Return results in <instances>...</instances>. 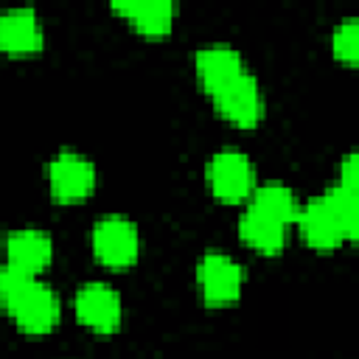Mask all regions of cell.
<instances>
[{"label":"cell","instance_id":"1","mask_svg":"<svg viewBox=\"0 0 359 359\" xmlns=\"http://www.w3.org/2000/svg\"><path fill=\"white\" fill-rule=\"evenodd\" d=\"M0 300L8 317L25 334H48L62 314L56 292L39 280V275L17 272L8 266L0 269Z\"/></svg>","mask_w":359,"mask_h":359},{"label":"cell","instance_id":"2","mask_svg":"<svg viewBox=\"0 0 359 359\" xmlns=\"http://www.w3.org/2000/svg\"><path fill=\"white\" fill-rule=\"evenodd\" d=\"M90 247H93V255L104 266L123 269L137 261L140 236H137V227L132 219H126L121 213H107L93 224Z\"/></svg>","mask_w":359,"mask_h":359},{"label":"cell","instance_id":"3","mask_svg":"<svg viewBox=\"0 0 359 359\" xmlns=\"http://www.w3.org/2000/svg\"><path fill=\"white\" fill-rule=\"evenodd\" d=\"M205 180L216 199L241 202L255 191V165L241 149H219L205 165Z\"/></svg>","mask_w":359,"mask_h":359},{"label":"cell","instance_id":"4","mask_svg":"<svg viewBox=\"0 0 359 359\" xmlns=\"http://www.w3.org/2000/svg\"><path fill=\"white\" fill-rule=\"evenodd\" d=\"M210 101L222 118H227L241 129H252L264 118V95L258 87V79L250 70L238 73L233 81L210 93Z\"/></svg>","mask_w":359,"mask_h":359},{"label":"cell","instance_id":"5","mask_svg":"<svg viewBox=\"0 0 359 359\" xmlns=\"http://www.w3.org/2000/svg\"><path fill=\"white\" fill-rule=\"evenodd\" d=\"M196 283L208 306H227L241 294L244 269L233 255L210 250L196 264Z\"/></svg>","mask_w":359,"mask_h":359},{"label":"cell","instance_id":"6","mask_svg":"<svg viewBox=\"0 0 359 359\" xmlns=\"http://www.w3.org/2000/svg\"><path fill=\"white\" fill-rule=\"evenodd\" d=\"M73 311L79 317L81 325H87L90 331L98 334H112L121 325V314H123V303L118 289H112L104 280H87L76 289L73 297Z\"/></svg>","mask_w":359,"mask_h":359},{"label":"cell","instance_id":"7","mask_svg":"<svg viewBox=\"0 0 359 359\" xmlns=\"http://www.w3.org/2000/svg\"><path fill=\"white\" fill-rule=\"evenodd\" d=\"M48 188L56 202H79L95 188V165L79 151H59L48 163Z\"/></svg>","mask_w":359,"mask_h":359},{"label":"cell","instance_id":"8","mask_svg":"<svg viewBox=\"0 0 359 359\" xmlns=\"http://www.w3.org/2000/svg\"><path fill=\"white\" fill-rule=\"evenodd\" d=\"M194 67H196V79L202 84V90L210 95L216 93L222 84L233 81L238 73H244V59H241V50L227 45V42H210V45H202L196 53H194Z\"/></svg>","mask_w":359,"mask_h":359},{"label":"cell","instance_id":"9","mask_svg":"<svg viewBox=\"0 0 359 359\" xmlns=\"http://www.w3.org/2000/svg\"><path fill=\"white\" fill-rule=\"evenodd\" d=\"M294 224L300 227L303 241L314 250H334L342 241H348L339 219L334 216V210H331V205L325 202L323 194L309 199V202H300V213H297Z\"/></svg>","mask_w":359,"mask_h":359},{"label":"cell","instance_id":"10","mask_svg":"<svg viewBox=\"0 0 359 359\" xmlns=\"http://www.w3.org/2000/svg\"><path fill=\"white\" fill-rule=\"evenodd\" d=\"M53 258V241L45 230L20 227L6 238V266L28 275H39Z\"/></svg>","mask_w":359,"mask_h":359},{"label":"cell","instance_id":"11","mask_svg":"<svg viewBox=\"0 0 359 359\" xmlns=\"http://www.w3.org/2000/svg\"><path fill=\"white\" fill-rule=\"evenodd\" d=\"M45 42L42 22L31 6H11L0 11V50L6 53H36Z\"/></svg>","mask_w":359,"mask_h":359},{"label":"cell","instance_id":"12","mask_svg":"<svg viewBox=\"0 0 359 359\" xmlns=\"http://www.w3.org/2000/svg\"><path fill=\"white\" fill-rule=\"evenodd\" d=\"M112 8L123 14L137 31L160 36L174 22V3L171 0H112Z\"/></svg>","mask_w":359,"mask_h":359},{"label":"cell","instance_id":"13","mask_svg":"<svg viewBox=\"0 0 359 359\" xmlns=\"http://www.w3.org/2000/svg\"><path fill=\"white\" fill-rule=\"evenodd\" d=\"M238 236L244 244H250L252 250L264 252V255H278L286 244V227L278 224L275 219L264 216L261 210L250 208L238 216Z\"/></svg>","mask_w":359,"mask_h":359},{"label":"cell","instance_id":"14","mask_svg":"<svg viewBox=\"0 0 359 359\" xmlns=\"http://www.w3.org/2000/svg\"><path fill=\"white\" fill-rule=\"evenodd\" d=\"M250 208L261 210L264 216L275 219L278 224H294L297 213H300V202L294 196L292 188H286L283 182H264L255 185V191L250 194Z\"/></svg>","mask_w":359,"mask_h":359},{"label":"cell","instance_id":"15","mask_svg":"<svg viewBox=\"0 0 359 359\" xmlns=\"http://www.w3.org/2000/svg\"><path fill=\"white\" fill-rule=\"evenodd\" d=\"M325 202L331 205L334 216L339 219L342 230H345V238L353 241L359 236V191H351V188H342V185H328L323 191Z\"/></svg>","mask_w":359,"mask_h":359},{"label":"cell","instance_id":"16","mask_svg":"<svg viewBox=\"0 0 359 359\" xmlns=\"http://www.w3.org/2000/svg\"><path fill=\"white\" fill-rule=\"evenodd\" d=\"M331 48H334V56L342 59L345 65L359 62V22H356V17H345L342 22H337V28L331 34Z\"/></svg>","mask_w":359,"mask_h":359},{"label":"cell","instance_id":"17","mask_svg":"<svg viewBox=\"0 0 359 359\" xmlns=\"http://www.w3.org/2000/svg\"><path fill=\"white\" fill-rule=\"evenodd\" d=\"M337 185L342 188H351V191H359V171H356V151H348L339 163V171H337Z\"/></svg>","mask_w":359,"mask_h":359}]
</instances>
